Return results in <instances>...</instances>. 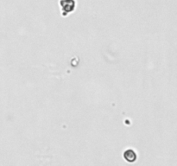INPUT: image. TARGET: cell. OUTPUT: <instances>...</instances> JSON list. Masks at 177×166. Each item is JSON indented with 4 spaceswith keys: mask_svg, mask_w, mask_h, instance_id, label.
I'll return each mask as SVG.
<instances>
[{
    "mask_svg": "<svg viewBox=\"0 0 177 166\" xmlns=\"http://www.w3.org/2000/svg\"><path fill=\"white\" fill-rule=\"evenodd\" d=\"M59 4L60 11L63 16H67L69 13L73 12L76 6V2L74 0H60Z\"/></svg>",
    "mask_w": 177,
    "mask_h": 166,
    "instance_id": "6da1fadb",
    "label": "cell"
},
{
    "mask_svg": "<svg viewBox=\"0 0 177 166\" xmlns=\"http://www.w3.org/2000/svg\"><path fill=\"white\" fill-rule=\"evenodd\" d=\"M123 158H125V160L127 162L134 163L136 162L138 159V154L136 153V151L132 149L125 150L123 153Z\"/></svg>",
    "mask_w": 177,
    "mask_h": 166,
    "instance_id": "7a4b0ae2",
    "label": "cell"
}]
</instances>
